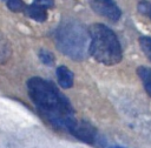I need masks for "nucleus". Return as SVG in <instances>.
Returning a JSON list of instances; mask_svg holds the SVG:
<instances>
[{"mask_svg": "<svg viewBox=\"0 0 151 148\" xmlns=\"http://www.w3.org/2000/svg\"><path fill=\"white\" fill-rule=\"evenodd\" d=\"M25 13L33 20L35 21H39V22H44L46 19H47V12H46V8L38 5V4H32V5H28L25 7Z\"/></svg>", "mask_w": 151, "mask_h": 148, "instance_id": "nucleus-7", "label": "nucleus"}, {"mask_svg": "<svg viewBox=\"0 0 151 148\" xmlns=\"http://www.w3.org/2000/svg\"><path fill=\"white\" fill-rule=\"evenodd\" d=\"M137 74L140 78L146 93L151 96V68L145 67V66L138 67L137 68Z\"/></svg>", "mask_w": 151, "mask_h": 148, "instance_id": "nucleus-8", "label": "nucleus"}, {"mask_svg": "<svg viewBox=\"0 0 151 148\" xmlns=\"http://www.w3.org/2000/svg\"><path fill=\"white\" fill-rule=\"evenodd\" d=\"M34 2L40 5V6H42V7H45V8H51L54 5L53 0H34Z\"/></svg>", "mask_w": 151, "mask_h": 148, "instance_id": "nucleus-12", "label": "nucleus"}, {"mask_svg": "<svg viewBox=\"0 0 151 148\" xmlns=\"http://www.w3.org/2000/svg\"><path fill=\"white\" fill-rule=\"evenodd\" d=\"M149 13H150V18H151V7H150V11H149Z\"/></svg>", "mask_w": 151, "mask_h": 148, "instance_id": "nucleus-14", "label": "nucleus"}, {"mask_svg": "<svg viewBox=\"0 0 151 148\" xmlns=\"http://www.w3.org/2000/svg\"><path fill=\"white\" fill-rule=\"evenodd\" d=\"M57 79L58 83L63 88H71L73 86V73L66 66H59L57 68Z\"/></svg>", "mask_w": 151, "mask_h": 148, "instance_id": "nucleus-6", "label": "nucleus"}, {"mask_svg": "<svg viewBox=\"0 0 151 148\" xmlns=\"http://www.w3.org/2000/svg\"><path fill=\"white\" fill-rule=\"evenodd\" d=\"M28 95L40 114L55 128L68 130L76 121L74 110L67 97L53 83L41 78H31L27 81Z\"/></svg>", "mask_w": 151, "mask_h": 148, "instance_id": "nucleus-1", "label": "nucleus"}, {"mask_svg": "<svg viewBox=\"0 0 151 148\" xmlns=\"http://www.w3.org/2000/svg\"><path fill=\"white\" fill-rule=\"evenodd\" d=\"M111 148H123V147H118V146H116V147H111Z\"/></svg>", "mask_w": 151, "mask_h": 148, "instance_id": "nucleus-13", "label": "nucleus"}, {"mask_svg": "<svg viewBox=\"0 0 151 148\" xmlns=\"http://www.w3.org/2000/svg\"><path fill=\"white\" fill-rule=\"evenodd\" d=\"M139 46L145 54V56L151 61V38L149 36H142L139 39Z\"/></svg>", "mask_w": 151, "mask_h": 148, "instance_id": "nucleus-9", "label": "nucleus"}, {"mask_svg": "<svg viewBox=\"0 0 151 148\" xmlns=\"http://www.w3.org/2000/svg\"><path fill=\"white\" fill-rule=\"evenodd\" d=\"M90 54L100 63L112 66L123 58L122 47L116 34L103 23H92L88 27Z\"/></svg>", "mask_w": 151, "mask_h": 148, "instance_id": "nucleus-2", "label": "nucleus"}, {"mask_svg": "<svg viewBox=\"0 0 151 148\" xmlns=\"http://www.w3.org/2000/svg\"><path fill=\"white\" fill-rule=\"evenodd\" d=\"M87 35L79 23H65L55 33V45L66 55L80 60L86 54Z\"/></svg>", "mask_w": 151, "mask_h": 148, "instance_id": "nucleus-3", "label": "nucleus"}, {"mask_svg": "<svg viewBox=\"0 0 151 148\" xmlns=\"http://www.w3.org/2000/svg\"><path fill=\"white\" fill-rule=\"evenodd\" d=\"M71 133L74 137L81 140L83 142H86L88 144H96L98 140V133L96 128L90 125L86 121H79L76 119V121L71 125V127L67 130Z\"/></svg>", "mask_w": 151, "mask_h": 148, "instance_id": "nucleus-4", "label": "nucleus"}, {"mask_svg": "<svg viewBox=\"0 0 151 148\" xmlns=\"http://www.w3.org/2000/svg\"><path fill=\"white\" fill-rule=\"evenodd\" d=\"M90 6L97 14L111 21H117L120 19V8L113 0H91Z\"/></svg>", "mask_w": 151, "mask_h": 148, "instance_id": "nucleus-5", "label": "nucleus"}, {"mask_svg": "<svg viewBox=\"0 0 151 148\" xmlns=\"http://www.w3.org/2000/svg\"><path fill=\"white\" fill-rule=\"evenodd\" d=\"M7 6L13 12H21L26 7L22 0H7Z\"/></svg>", "mask_w": 151, "mask_h": 148, "instance_id": "nucleus-10", "label": "nucleus"}, {"mask_svg": "<svg viewBox=\"0 0 151 148\" xmlns=\"http://www.w3.org/2000/svg\"><path fill=\"white\" fill-rule=\"evenodd\" d=\"M39 58H40V60H41V62H42V63L48 65V66L53 65L54 56H53V54H52L51 52L45 51V49H41V51L39 52Z\"/></svg>", "mask_w": 151, "mask_h": 148, "instance_id": "nucleus-11", "label": "nucleus"}]
</instances>
